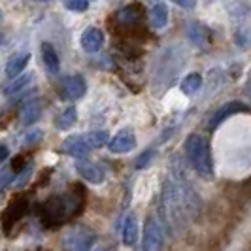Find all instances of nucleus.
<instances>
[{"label": "nucleus", "mask_w": 251, "mask_h": 251, "mask_svg": "<svg viewBox=\"0 0 251 251\" xmlns=\"http://www.w3.org/2000/svg\"><path fill=\"white\" fill-rule=\"evenodd\" d=\"M140 15H142L140 6L130 4V6H126V8H123V10H119V13H117V21L123 23V25H134V23L140 19Z\"/></svg>", "instance_id": "16"}, {"label": "nucleus", "mask_w": 251, "mask_h": 251, "mask_svg": "<svg viewBox=\"0 0 251 251\" xmlns=\"http://www.w3.org/2000/svg\"><path fill=\"white\" fill-rule=\"evenodd\" d=\"M64 6L70 12H85L89 8V0H64Z\"/></svg>", "instance_id": "20"}, {"label": "nucleus", "mask_w": 251, "mask_h": 251, "mask_svg": "<svg viewBox=\"0 0 251 251\" xmlns=\"http://www.w3.org/2000/svg\"><path fill=\"white\" fill-rule=\"evenodd\" d=\"M61 150L64 153H68V155H72V157H85L89 151H93L89 148L87 140H85V134H72V136H68V138L63 142V146H61Z\"/></svg>", "instance_id": "8"}, {"label": "nucleus", "mask_w": 251, "mask_h": 251, "mask_svg": "<svg viewBox=\"0 0 251 251\" xmlns=\"http://www.w3.org/2000/svg\"><path fill=\"white\" fill-rule=\"evenodd\" d=\"M0 21H2V10H0Z\"/></svg>", "instance_id": "27"}, {"label": "nucleus", "mask_w": 251, "mask_h": 251, "mask_svg": "<svg viewBox=\"0 0 251 251\" xmlns=\"http://www.w3.org/2000/svg\"><path fill=\"white\" fill-rule=\"evenodd\" d=\"M202 87V75L201 74H187L181 81V91L185 95H195L199 89Z\"/></svg>", "instance_id": "18"}, {"label": "nucleus", "mask_w": 251, "mask_h": 251, "mask_svg": "<svg viewBox=\"0 0 251 251\" xmlns=\"http://www.w3.org/2000/svg\"><path fill=\"white\" fill-rule=\"evenodd\" d=\"M75 121H77V110H75L74 106H68L66 110L57 115V119H55V126L59 128V130H68L70 126L75 125Z\"/></svg>", "instance_id": "15"}, {"label": "nucleus", "mask_w": 251, "mask_h": 251, "mask_svg": "<svg viewBox=\"0 0 251 251\" xmlns=\"http://www.w3.org/2000/svg\"><path fill=\"white\" fill-rule=\"evenodd\" d=\"M104 46V32L97 26H89L81 34V48L87 53H97Z\"/></svg>", "instance_id": "9"}, {"label": "nucleus", "mask_w": 251, "mask_h": 251, "mask_svg": "<svg viewBox=\"0 0 251 251\" xmlns=\"http://www.w3.org/2000/svg\"><path fill=\"white\" fill-rule=\"evenodd\" d=\"M153 155H155V151H153V150H146V151H144V153L140 155L138 159H136V168H138V170H140V168H146V166L151 163Z\"/></svg>", "instance_id": "21"}, {"label": "nucleus", "mask_w": 251, "mask_h": 251, "mask_svg": "<svg viewBox=\"0 0 251 251\" xmlns=\"http://www.w3.org/2000/svg\"><path fill=\"white\" fill-rule=\"evenodd\" d=\"M240 112H248V106L244 104V102H226V104H223L217 112L212 115V119H210V123H208V126H210V130H215L217 126L221 125L225 119H228L230 115H234V113H240Z\"/></svg>", "instance_id": "7"}, {"label": "nucleus", "mask_w": 251, "mask_h": 251, "mask_svg": "<svg viewBox=\"0 0 251 251\" xmlns=\"http://www.w3.org/2000/svg\"><path fill=\"white\" fill-rule=\"evenodd\" d=\"M97 251H104V250H97Z\"/></svg>", "instance_id": "30"}, {"label": "nucleus", "mask_w": 251, "mask_h": 251, "mask_svg": "<svg viewBox=\"0 0 251 251\" xmlns=\"http://www.w3.org/2000/svg\"><path fill=\"white\" fill-rule=\"evenodd\" d=\"M138 219L134 214H128L125 219V225H123V232H121V238L126 248H132L136 242H138Z\"/></svg>", "instance_id": "10"}, {"label": "nucleus", "mask_w": 251, "mask_h": 251, "mask_svg": "<svg viewBox=\"0 0 251 251\" xmlns=\"http://www.w3.org/2000/svg\"><path fill=\"white\" fill-rule=\"evenodd\" d=\"M34 81V74L32 72H26V74H21L15 75V77H12V81L4 87V95L6 97H13V95H19L23 89H26L30 83Z\"/></svg>", "instance_id": "11"}, {"label": "nucleus", "mask_w": 251, "mask_h": 251, "mask_svg": "<svg viewBox=\"0 0 251 251\" xmlns=\"http://www.w3.org/2000/svg\"><path fill=\"white\" fill-rule=\"evenodd\" d=\"M174 4H177L179 8H185V10H193L197 6V0H172Z\"/></svg>", "instance_id": "25"}, {"label": "nucleus", "mask_w": 251, "mask_h": 251, "mask_svg": "<svg viewBox=\"0 0 251 251\" xmlns=\"http://www.w3.org/2000/svg\"><path fill=\"white\" fill-rule=\"evenodd\" d=\"M150 17H151V25L155 26V28L166 26V23H168V10H166V6L164 4H155L151 8Z\"/></svg>", "instance_id": "17"}, {"label": "nucleus", "mask_w": 251, "mask_h": 251, "mask_svg": "<svg viewBox=\"0 0 251 251\" xmlns=\"http://www.w3.org/2000/svg\"><path fill=\"white\" fill-rule=\"evenodd\" d=\"M38 2H48V0H38Z\"/></svg>", "instance_id": "28"}, {"label": "nucleus", "mask_w": 251, "mask_h": 251, "mask_svg": "<svg viewBox=\"0 0 251 251\" xmlns=\"http://www.w3.org/2000/svg\"><path fill=\"white\" fill-rule=\"evenodd\" d=\"M10 181H12V172H10V170H4V172L0 174V193L4 191V187L10 185Z\"/></svg>", "instance_id": "24"}, {"label": "nucleus", "mask_w": 251, "mask_h": 251, "mask_svg": "<svg viewBox=\"0 0 251 251\" xmlns=\"http://www.w3.org/2000/svg\"><path fill=\"white\" fill-rule=\"evenodd\" d=\"M42 61H44V66L50 70L51 74H57L59 72V66H61V61H59V55L55 48L51 46L50 42H44L42 44Z\"/></svg>", "instance_id": "13"}, {"label": "nucleus", "mask_w": 251, "mask_h": 251, "mask_svg": "<svg viewBox=\"0 0 251 251\" xmlns=\"http://www.w3.org/2000/svg\"><path fill=\"white\" fill-rule=\"evenodd\" d=\"M97 242V234L93 228L85 225H75L68 228L61 238L63 251H91Z\"/></svg>", "instance_id": "2"}, {"label": "nucleus", "mask_w": 251, "mask_h": 251, "mask_svg": "<svg viewBox=\"0 0 251 251\" xmlns=\"http://www.w3.org/2000/svg\"><path fill=\"white\" fill-rule=\"evenodd\" d=\"M150 2H157V0H150Z\"/></svg>", "instance_id": "29"}, {"label": "nucleus", "mask_w": 251, "mask_h": 251, "mask_svg": "<svg viewBox=\"0 0 251 251\" xmlns=\"http://www.w3.org/2000/svg\"><path fill=\"white\" fill-rule=\"evenodd\" d=\"M32 176V166L28 164V166H25L21 172H19V176H17V179H15V185L17 187H23L26 181H28V177Z\"/></svg>", "instance_id": "23"}, {"label": "nucleus", "mask_w": 251, "mask_h": 251, "mask_svg": "<svg viewBox=\"0 0 251 251\" xmlns=\"http://www.w3.org/2000/svg\"><path fill=\"white\" fill-rule=\"evenodd\" d=\"M75 170H77V174L83 179H87L89 183H102L104 181V168H102L100 164L89 161V159L79 157L75 161Z\"/></svg>", "instance_id": "4"}, {"label": "nucleus", "mask_w": 251, "mask_h": 251, "mask_svg": "<svg viewBox=\"0 0 251 251\" xmlns=\"http://www.w3.org/2000/svg\"><path fill=\"white\" fill-rule=\"evenodd\" d=\"M30 61V53H19V55H13L12 59L6 64V75L8 77H15L19 75L26 68V64Z\"/></svg>", "instance_id": "14"}, {"label": "nucleus", "mask_w": 251, "mask_h": 251, "mask_svg": "<svg viewBox=\"0 0 251 251\" xmlns=\"http://www.w3.org/2000/svg\"><path fill=\"white\" fill-rule=\"evenodd\" d=\"M44 136V132L42 130H38V128H32L28 134H25V138H23V146H30V144H36L40 142Z\"/></svg>", "instance_id": "22"}, {"label": "nucleus", "mask_w": 251, "mask_h": 251, "mask_svg": "<svg viewBox=\"0 0 251 251\" xmlns=\"http://www.w3.org/2000/svg\"><path fill=\"white\" fill-rule=\"evenodd\" d=\"M85 93H87V81L83 75H70L63 81V99L66 100H79Z\"/></svg>", "instance_id": "5"}, {"label": "nucleus", "mask_w": 251, "mask_h": 251, "mask_svg": "<svg viewBox=\"0 0 251 251\" xmlns=\"http://www.w3.org/2000/svg\"><path fill=\"white\" fill-rule=\"evenodd\" d=\"M134 148H136V136L130 128H123L112 140H108V150L112 153H128Z\"/></svg>", "instance_id": "6"}, {"label": "nucleus", "mask_w": 251, "mask_h": 251, "mask_svg": "<svg viewBox=\"0 0 251 251\" xmlns=\"http://www.w3.org/2000/svg\"><path fill=\"white\" fill-rule=\"evenodd\" d=\"M40 115H42V102L38 99H32L21 108V123L23 125H34L40 119Z\"/></svg>", "instance_id": "12"}, {"label": "nucleus", "mask_w": 251, "mask_h": 251, "mask_svg": "<svg viewBox=\"0 0 251 251\" xmlns=\"http://www.w3.org/2000/svg\"><path fill=\"white\" fill-rule=\"evenodd\" d=\"M10 157V148L6 144H0V163H4Z\"/></svg>", "instance_id": "26"}, {"label": "nucleus", "mask_w": 251, "mask_h": 251, "mask_svg": "<svg viewBox=\"0 0 251 251\" xmlns=\"http://www.w3.org/2000/svg\"><path fill=\"white\" fill-rule=\"evenodd\" d=\"M185 155L191 166L195 168V172L199 176L210 177L214 176V161H212V151H210V144L208 140L201 136V134H191L185 140Z\"/></svg>", "instance_id": "1"}, {"label": "nucleus", "mask_w": 251, "mask_h": 251, "mask_svg": "<svg viewBox=\"0 0 251 251\" xmlns=\"http://www.w3.org/2000/svg\"><path fill=\"white\" fill-rule=\"evenodd\" d=\"M85 140H87L91 150H99V148L108 144L110 136H108L106 130H93V132H87V134H85Z\"/></svg>", "instance_id": "19"}, {"label": "nucleus", "mask_w": 251, "mask_h": 251, "mask_svg": "<svg viewBox=\"0 0 251 251\" xmlns=\"http://www.w3.org/2000/svg\"><path fill=\"white\" fill-rule=\"evenodd\" d=\"M144 251H163L164 248V230L157 219L150 217L144 225Z\"/></svg>", "instance_id": "3"}]
</instances>
